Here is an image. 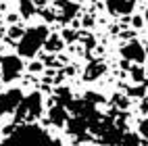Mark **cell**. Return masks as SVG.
Here are the masks:
<instances>
[{"instance_id": "8fae6325", "label": "cell", "mask_w": 148, "mask_h": 146, "mask_svg": "<svg viewBox=\"0 0 148 146\" xmlns=\"http://www.w3.org/2000/svg\"><path fill=\"white\" fill-rule=\"evenodd\" d=\"M104 71H106V65L102 61H92V63H88L86 71H84V80L86 82H96L104 75Z\"/></svg>"}, {"instance_id": "7a4b0ae2", "label": "cell", "mask_w": 148, "mask_h": 146, "mask_svg": "<svg viewBox=\"0 0 148 146\" xmlns=\"http://www.w3.org/2000/svg\"><path fill=\"white\" fill-rule=\"evenodd\" d=\"M50 36L46 25H36V27H29L23 32V36L17 40V52L21 58H34L40 48H44L46 38Z\"/></svg>"}, {"instance_id": "ac0fdd59", "label": "cell", "mask_w": 148, "mask_h": 146, "mask_svg": "<svg viewBox=\"0 0 148 146\" xmlns=\"http://www.w3.org/2000/svg\"><path fill=\"white\" fill-rule=\"evenodd\" d=\"M23 36V29L21 27H11V29H8V40H19V38H21Z\"/></svg>"}, {"instance_id": "7c38bea8", "label": "cell", "mask_w": 148, "mask_h": 146, "mask_svg": "<svg viewBox=\"0 0 148 146\" xmlns=\"http://www.w3.org/2000/svg\"><path fill=\"white\" fill-rule=\"evenodd\" d=\"M63 46H65V40L61 36H56V34H50L46 38V42H44V50L48 52H58V50H63Z\"/></svg>"}, {"instance_id": "d4e9b609", "label": "cell", "mask_w": 148, "mask_h": 146, "mask_svg": "<svg viewBox=\"0 0 148 146\" xmlns=\"http://www.w3.org/2000/svg\"><path fill=\"white\" fill-rule=\"evenodd\" d=\"M34 2H40V4H44V2H50V0H34Z\"/></svg>"}, {"instance_id": "d6986e66", "label": "cell", "mask_w": 148, "mask_h": 146, "mask_svg": "<svg viewBox=\"0 0 148 146\" xmlns=\"http://www.w3.org/2000/svg\"><path fill=\"white\" fill-rule=\"evenodd\" d=\"M132 75H134V82H142L144 80V69L142 67H136V69H132Z\"/></svg>"}, {"instance_id": "2e32d148", "label": "cell", "mask_w": 148, "mask_h": 146, "mask_svg": "<svg viewBox=\"0 0 148 146\" xmlns=\"http://www.w3.org/2000/svg\"><path fill=\"white\" fill-rule=\"evenodd\" d=\"M86 102H90V104H98V102H102L104 98L100 94H96V92H86V98H84Z\"/></svg>"}, {"instance_id": "6da1fadb", "label": "cell", "mask_w": 148, "mask_h": 146, "mask_svg": "<svg viewBox=\"0 0 148 146\" xmlns=\"http://www.w3.org/2000/svg\"><path fill=\"white\" fill-rule=\"evenodd\" d=\"M0 146H63V142L36 123H21L0 142Z\"/></svg>"}, {"instance_id": "ffe728a7", "label": "cell", "mask_w": 148, "mask_h": 146, "mask_svg": "<svg viewBox=\"0 0 148 146\" xmlns=\"http://www.w3.org/2000/svg\"><path fill=\"white\" fill-rule=\"evenodd\" d=\"M42 69H44L42 63H32V65H29V71H32V73H38V71H42Z\"/></svg>"}, {"instance_id": "cb8c5ba5", "label": "cell", "mask_w": 148, "mask_h": 146, "mask_svg": "<svg viewBox=\"0 0 148 146\" xmlns=\"http://www.w3.org/2000/svg\"><path fill=\"white\" fill-rule=\"evenodd\" d=\"M140 111H142V113H148V102H142V104H140Z\"/></svg>"}, {"instance_id": "7402d4cb", "label": "cell", "mask_w": 148, "mask_h": 146, "mask_svg": "<svg viewBox=\"0 0 148 146\" xmlns=\"http://www.w3.org/2000/svg\"><path fill=\"white\" fill-rule=\"evenodd\" d=\"M142 23H144L142 17H134V27H142Z\"/></svg>"}, {"instance_id": "30bf717a", "label": "cell", "mask_w": 148, "mask_h": 146, "mask_svg": "<svg viewBox=\"0 0 148 146\" xmlns=\"http://www.w3.org/2000/svg\"><path fill=\"white\" fill-rule=\"evenodd\" d=\"M67 132L69 134H73V136H84L88 130H90V121L86 119V117H73V119H69L67 123Z\"/></svg>"}, {"instance_id": "52a82bcc", "label": "cell", "mask_w": 148, "mask_h": 146, "mask_svg": "<svg viewBox=\"0 0 148 146\" xmlns=\"http://www.w3.org/2000/svg\"><path fill=\"white\" fill-rule=\"evenodd\" d=\"M69 121V111L63 104H52L50 111H48V123L54 125V127H65V123Z\"/></svg>"}, {"instance_id": "9a60e30c", "label": "cell", "mask_w": 148, "mask_h": 146, "mask_svg": "<svg viewBox=\"0 0 148 146\" xmlns=\"http://www.w3.org/2000/svg\"><path fill=\"white\" fill-rule=\"evenodd\" d=\"M56 96H58V104H63V106H67L69 102L73 100V98H71V90H67V88H58V90H56Z\"/></svg>"}, {"instance_id": "ba28073f", "label": "cell", "mask_w": 148, "mask_h": 146, "mask_svg": "<svg viewBox=\"0 0 148 146\" xmlns=\"http://www.w3.org/2000/svg\"><path fill=\"white\" fill-rule=\"evenodd\" d=\"M56 8H58V19H61L63 23H69L77 15V11H79V6H77L73 0H58Z\"/></svg>"}, {"instance_id": "5b68a950", "label": "cell", "mask_w": 148, "mask_h": 146, "mask_svg": "<svg viewBox=\"0 0 148 146\" xmlns=\"http://www.w3.org/2000/svg\"><path fill=\"white\" fill-rule=\"evenodd\" d=\"M23 100V92L19 88H11V90L0 92V119L8 113H15L19 102Z\"/></svg>"}, {"instance_id": "277c9868", "label": "cell", "mask_w": 148, "mask_h": 146, "mask_svg": "<svg viewBox=\"0 0 148 146\" xmlns=\"http://www.w3.org/2000/svg\"><path fill=\"white\" fill-rule=\"evenodd\" d=\"M23 71V61L19 54H6L0 58V75H2V82L11 84L13 80H17Z\"/></svg>"}, {"instance_id": "5bb4252c", "label": "cell", "mask_w": 148, "mask_h": 146, "mask_svg": "<svg viewBox=\"0 0 148 146\" xmlns=\"http://www.w3.org/2000/svg\"><path fill=\"white\" fill-rule=\"evenodd\" d=\"M117 146H142V140L138 134H123Z\"/></svg>"}, {"instance_id": "8992f818", "label": "cell", "mask_w": 148, "mask_h": 146, "mask_svg": "<svg viewBox=\"0 0 148 146\" xmlns=\"http://www.w3.org/2000/svg\"><path fill=\"white\" fill-rule=\"evenodd\" d=\"M121 56L125 61H132V63H138L142 65L144 58H146V52H144V46L138 42V40H130L121 46Z\"/></svg>"}, {"instance_id": "4fadbf2b", "label": "cell", "mask_w": 148, "mask_h": 146, "mask_svg": "<svg viewBox=\"0 0 148 146\" xmlns=\"http://www.w3.org/2000/svg\"><path fill=\"white\" fill-rule=\"evenodd\" d=\"M19 15L23 19H29L36 15V2L34 0H19Z\"/></svg>"}, {"instance_id": "44dd1931", "label": "cell", "mask_w": 148, "mask_h": 146, "mask_svg": "<svg viewBox=\"0 0 148 146\" xmlns=\"http://www.w3.org/2000/svg\"><path fill=\"white\" fill-rule=\"evenodd\" d=\"M42 17H46V21H52V19H54L52 11H42Z\"/></svg>"}, {"instance_id": "484cf974", "label": "cell", "mask_w": 148, "mask_h": 146, "mask_svg": "<svg viewBox=\"0 0 148 146\" xmlns=\"http://www.w3.org/2000/svg\"><path fill=\"white\" fill-rule=\"evenodd\" d=\"M144 52H146V58H148V46H146V48H144Z\"/></svg>"}, {"instance_id": "e0dca14e", "label": "cell", "mask_w": 148, "mask_h": 146, "mask_svg": "<svg viewBox=\"0 0 148 146\" xmlns=\"http://www.w3.org/2000/svg\"><path fill=\"white\" fill-rule=\"evenodd\" d=\"M138 134H140V138H144L148 142V119L140 121V125H138Z\"/></svg>"}, {"instance_id": "3957f363", "label": "cell", "mask_w": 148, "mask_h": 146, "mask_svg": "<svg viewBox=\"0 0 148 146\" xmlns=\"http://www.w3.org/2000/svg\"><path fill=\"white\" fill-rule=\"evenodd\" d=\"M42 106H44V102H42L40 92H32V94L23 96V100L15 109V125H21L25 119H27V123L32 119H38L42 115Z\"/></svg>"}, {"instance_id": "4316f807", "label": "cell", "mask_w": 148, "mask_h": 146, "mask_svg": "<svg viewBox=\"0 0 148 146\" xmlns=\"http://www.w3.org/2000/svg\"><path fill=\"white\" fill-rule=\"evenodd\" d=\"M146 23H148V8H146Z\"/></svg>"}, {"instance_id": "603a6c76", "label": "cell", "mask_w": 148, "mask_h": 146, "mask_svg": "<svg viewBox=\"0 0 148 146\" xmlns=\"http://www.w3.org/2000/svg\"><path fill=\"white\" fill-rule=\"evenodd\" d=\"M63 36H65V40H69V42H71V40H75V34H73V32H65Z\"/></svg>"}, {"instance_id": "9c48e42d", "label": "cell", "mask_w": 148, "mask_h": 146, "mask_svg": "<svg viewBox=\"0 0 148 146\" xmlns=\"http://www.w3.org/2000/svg\"><path fill=\"white\" fill-rule=\"evenodd\" d=\"M136 6V0H106V8L113 15H130Z\"/></svg>"}]
</instances>
